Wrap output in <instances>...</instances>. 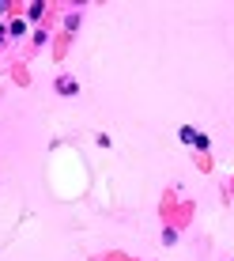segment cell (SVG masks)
Listing matches in <instances>:
<instances>
[{
  "label": "cell",
  "instance_id": "obj_1",
  "mask_svg": "<svg viewBox=\"0 0 234 261\" xmlns=\"http://www.w3.org/2000/svg\"><path fill=\"white\" fill-rule=\"evenodd\" d=\"M57 91H60V95H76V91H79V84H76L72 76H60V80H57Z\"/></svg>",
  "mask_w": 234,
  "mask_h": 261
},
{
  "label": "cell",
  "instance_id": "obj_2",
  "mask_svg": "<svg viewBox=\"0 0 234 261\" xmlns=\"http://www.w3.org/2000/svg\"><path fill=\"white\" fill-rule=\"evenodd\" d=\"M193 148H200V152H208V148H212V140H208V132H196V136H193Z\"/></svg>",
  "mask_w": 234,
  "mask_h": 261
},
{
  "label": "cell",
  "instance_id": "obj_3",
  "mask_svg": "<svg viewBox=\"0 0 234 261\" xmlns=\"http://www.w3.org/2000/svg\"><path fill=\"white\" fill-rule=\"evenodd\" d=\"M42 12H45L42 4H30V8H27V15H30V23H38V19H42Z\"/></svg>",
  "mask_w": 234,
  "mask_h": 261
},
{
  "label": "cell",
  "instance_id": "obj_4",
  "mask_svg": "<svg viewBox=\"0 0 234 261\" xmlns=\"http://www.w3.org/2000/svg\"><path fill=\"white\" fill-rule=\"evenodd\" d=\"M27 23H30V19H12V34H15V38L27 30Z\"/></svg>",
  "mask_w": 234,
  "mask_h": 261
},
{
  "label": "cell",
  "instance_id": "obj_5",
  "mask_svg": "<svg viewBox=\"0 0 234 261\" xmlns=\"http://www.w3.org/2000/svg\"><path fill=\"white\" fill-rule=\"evenodd\" d=\"M0 42H4V27H0Z\"/></svg>",
  "mask_w": 234,
  "mask_h": 261
}]
</instances>
